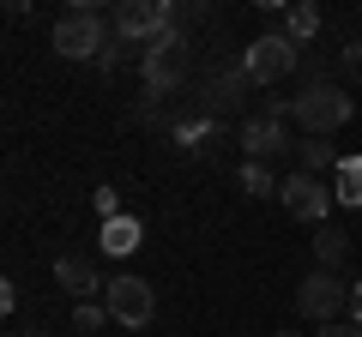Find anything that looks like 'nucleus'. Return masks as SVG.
I'll list each match as a JSON object with an SVG mask.
<instances>
[{
    "instance_id": "obj_1",
    "label": "nucleus",
    "mask_w": 362,
    "mask_h": 337,
    "mask_svg": "<svg viewBox=\"0 0 362 337\" xmlns=\"http://www.w3.org/2000/svg\"><path fill=\"white\" fill-rule=\"evenodd\" d=\"M350 115H356V103L344 97V85H326V78H308L296 91V109H290V121L308 139H332L338 127H350Z\"/></svg>"
},
{
    "instance_id": "obj_2",
    "label": "nucleus",
    "mask_w": 362,
    "mask_h": 337,
    "mask_svg": "<svg viewBox=\"0 0 362 337\" xmlns=\"http://www.w3.org/2000/svg\"><path fill=\"white\" fill-rule=\"evenodd\" d=\"M54 54H66V61H103V49L115 42V25H109L97 6H73V13L54 18Z\"/></svg>"
},
{
    "instance_id": "obj_3",
    "label": "nucleus",
    "mask_w": 362,
    "mask_h": 337,
    "mask_svg": "<svg viewBox=\"0 0 362 337\" xmlns=\"http://www.w3.org/2000/svg\"><path fill=\"white\" fill-rule=\"evenodd\" d=\"M181 78H187V30H163L151 49H139V85H145V103H157V97L181 91Z\"/></svg>"
},
{
    "instance_id": "obj_4",
    "label": "nucleus",
    "mask_w": 362,
    "mask_h": 337,
    "mask_svg": "<svg viewBox=\"0 0 362 337\" xmlns=\"http://www.w3.org/2000/svg\"><path fill=\"white\" fill-rule=\"evenodd\" d=\"M109 25H115V37L127 49H151L163 30H181V18H175L169 0H121L115 13H109Z\"/></svg>"
},
{
    "instance_id": "obj_5",
    "label": "nucleus",
    "mask_w": 362,
    "mask_h": 337,
    "mask_svg": "<svg viewBox=\"0 0 362 337\" xmlns=\"http://www.w3.org/2000/svg\"><path fill=\"white\" fill-rule=\"evenodd\" d=\"M296 313H302V319H314V325L344 319V313H350V283L338 271H320V265H314V271L296 283Z\"/></svg>"
},
{
    "instance_id": "obj_6",
    "label": "nucleus",
    "mask_w": 362,
    "mask_h": 337,
    "mask_svg": "<svg viewBox=\"0 0 362 337\" xmlns=\"http://www.w3.org/2000/svg\"><path fill=\"white\" fill-rule=\"evenodd\" d=\"M242 66H247V78H254V85H278V78H290V73L302 66V49L284 37V30H266V37L247 42Z\"/></svg>"
},
{
    "instance_id": "obj_7",
    "label": "nucleus",
    "mask_w": 362,
    "mask_h": 337,
    "mask_svg": "<svg viewBox=\"0 0 362 337\" xmlns=\"http://www.w3.org/2000/svg\"><path fill=\"white\" fill-rule=\"evenodd\" d=\"M103 307H109V319H115V325L139 331V325H151V313H157V289L145 283V277L121 271V277H109V289H103Z\"/></svg>"
},
{
    "instance_id": "obj_8",
    "label": "nucleus",
    "mask_w": 362,
    "mask_h": 337,
    "mask_svg": "<svg viewBox=\"0 0 362 337\" xmlns=\"http://www.w3.org/2000/svg\"><path fill=\"white\" fill-rule=\"evenodd\" d=\"M332 187H326V175H308V168H296V175H284V187H278V205L290 211V217H302V223H314L320 229L326 223V211H332Z\"/></svg>"
},
{
    "instance_id": "obj_9",
    "label": "nucleus",
    "mask_w": 362,
    "mask_h": 337,
    "mask_svg": "<svg viewBox=\"0 0 362 337\" xmlns=\"http://www.w3.org/2000/svg\"><path fill=\"white\" fill-rule=\"evenodd\" d=\"M235 145L247 151V163H272V157L296 151V145H290V127H284L278 115H254V121H242V133H235Z\"/></svg>"
},
{
    "instance_id": "obj_10",
    "label": "nucleus",
    "mask_w": 362,
    "mask_h": 337,
    "mask_svg": "<svg viewBox=\"0 0 362 337\" xmlns=\"http://www.w3.org/2000/svg\"><path fill=\"white\" fill-rule=\"evenodd\" d=\"M254 91V78H247V66H223L218 78L206 85V115H230V109H242V97Z\"/></svg>"
},
{
    "instance_id": "obj_11",
    "label": "nucleus",
    "mask_w": 362,
    "mask_h": 337,
    "mask_svg": "<svg viewBox=\"0 0 362 337\" xmlns=\"http://www.w3.org/2000/svg\"><path fill=\"white\" fill-rule=\"evenodd\" d=\"M54 283H61L73 301H90V295H103V289H109V283H97L90 259H78V253H61V259H54Z\"/></svg>"
},
{
    "instance_id": "obj_12",
    "label": "nucleus",
    "mask_w": 362,
    "mask_h": 337,
    "mask_svg": "<svg viewBox=\"0 0 362 337\" xmlns=\"http://www.w3.org/2000/svg\"><path fill=\"white\" fill-rule=\"evenodd\" d=\"M278 30H284L296 49H308L314 37H320V6L314 0H296V6H278Z\"/></svg>"
},
{
    "instance_id": "obj_13",
    "label": "nucleus",
    "mask_w": 362,
    "mask_h": 337,
    "mask_svg": "<svg viewBox=\"0 0 362 337\" xmlns=\"http://www.w3.org/2000/svg\"><path fill=\"white\" fill-rule=\"evenodd\" d=\"M97 241H103V253H115V259H127V253H139L145 247V229H139V217H109L103 229H97Z\"/></svg>"
},
{
    "instance_id": "obj_14",
    "label": "nucleus",
    "mask_w": 362,
    "mask_h": 337,
    "mask_svg": "<svg viewBox=\"0 0 362 337\" xmlns=\"http://www.w3.org/2000/svg\"><path fill=\"white\" fill-rule=\"evenodd\" d=\"M218 139H223V121H218V115H187V121H175V145H181V151H194V157H206Z\"/></svg>"
},
{
    "instance_id": "obj_15",
    "label": "nucleus",
    "mask_w": 362,
    "mask_h": 337,
    "mask_svg": "<svg viewBox=\"0 0 362 337\" xmlns=\"http://www.w3.org/2000/svg\"><path fill=\"white\" fill-rule=\"evenodd\" d=\"M350 229H338V223H320V229H314V265H320V271H338V265L350 259Z\"/></svg>"
},
{
    "instance_id": "obj_16",
    "label": "nucleus",
    "mask_w": 362,
    "mask_h": 337,
    "mask_svg": "<svg viewBox=\"0 0 362 337\" xmlns=\"http://www.w3.org/2000/svg\"><path fill=\"white\" fill-rule=\"evenodd\" d=\"M332 193H338V205L362 211V157H338V168H332Z\"/></svg>"
},
{
    "instance_id": "obj_17",
    "label": "nucleus",
    "mask_w": 362,
    "mask_h": 337,
    "mask_svg": "<svg viewBox=\"0 0 362 337\" xmlns=\"http://www.w3.org/2000/svg\"><path fill=\"white\" fill-rule=\"evenodd\" d=\"M235 181H242V193H247V199H272L278 187H284L278 175H272V163H242V175H235Z\"/></svg>"
},
{
    "instance_id": "obj_18",
    "label": "nucleus",
    "mask_w": 362,
    "mask_h": 337,
    "mask_svg": "<svg viewBox=\"0 0 362 337\" xmlns=\"http://www.w3.org/2000/svg\"><path fill=\"white\" fill-rule=\"evenodd\" d=\"M296 157H302V168H308V175H326V168H338V157H332V145H326V139H302V145H296Z\"/></svg>"
},
{
    "instance_id": "obj_19",
    "label": "nucleus",
    "mask_w": 362,
    "mask_h": 337,
    "mask_svg": "<svg viewBox=\"0 0 362 337\" xmlns=\"http://www.w3.org/2000/svg\"><path fill=\"white\" fill-rule=\"evenodd\" d=\"M103 319H109L103 301H73V325H78V331H97Z\"/></svg>"
},
{
    "instance_id": "obj_20",
    "label": "nucleus",
    "mask_w": 362,
    "mask_h": 337,
    "mask_svg": "<svg viewBox=\"0 0 362 337\" xmlns=\"http://www.w3.org/2000/svg\"><path fill=\"white\" fill-rule=\"evenodd\" d=\"M90 205H97V217H121V199H115V187H97V193H90Z\"/></svg>"
},
{
    "instance_id": "obj_21",
    "label": "nucleus",
    "mask_w": 362,
    "mask_h": 337,
    "mask_svg": "<svg viewBox=\"0 0 362 337\" xmlns=\"http://www.w3.org/2000/svg\"><path fill=\"white\" fill-rule=\"evenodd\" d=\"M314 337H362V325L356 319H332V325H320Z\"/></svg>"
},
{
    "instance_id": "obj_22",
    "label": "nucleus",
    "mask_w": 362,
    "mask_h": 337,
    "mask_svg": "<svg viewBox=\"0 0 362 337\" xmlns=\"http://www.w3.org/2000/svg\"><path fill=\"white\" fill-rule=\"evenodd\" d=\"M344 73H350V78H356V85H362V37L350 42V49H344Z\"/></svg>"
},
{
    "instance_id": "obj_23",
    "label": "nucleus",
    "mask_w": 362,
    "mask_h": 337,
    "mask_svg": "<svg viewBox=\"0 0 362 337\" xmlns=\"http://www.w3.org/2000/svg\"><path fill=\"white\" fill-rule=\"evenodd\" d=\"M121 54H127V42L115 37V42H109V49H103V61H97V66H103V73H115V66H121Z\"/></svg>"
},
{
    "instance_id": "obj_24",
    "label": "nucleus",
    "mask_w": 362,
    "mask_h": 337,
    "mask_svg": "<svg viewBox=\"0 0 362 337\" xmlns=\"http://www.w3.org/2000/svg\"><path fill=\"white\" fill-rule=\"evenodd\" d=\"M350 319L362 325V277H356V283H350Z\"/></svg>"
},
{
    "instance_id": "obj_25",
    "label": "nucleus",
    "mask_w": 362,
    "mask_h": 337,
    "mask_svg": "<svg viewBox=\"0 0 362 337\" xmlns=\"http://www.w3.org/2000/svg\"><path fill=\"white\" fill-rule=\"evenodd\" d=\"M278 337H302V331H278Z\"/></svg>"
},
{
    "instance_id": "obj_26",
    "label": "nucleus",
    "mask_w": 362,
    "mask_h": 337,
    "mask_svg": "<svg viewBox=\"0 0 362 337\" xmlns=\"http://www.w3.org/2000/svg\"><path fill=\"white\" fill-rule=\"evenodd\" d=\"M30 337H49V331H30Z\"/></svg>"
}]
</instances>
